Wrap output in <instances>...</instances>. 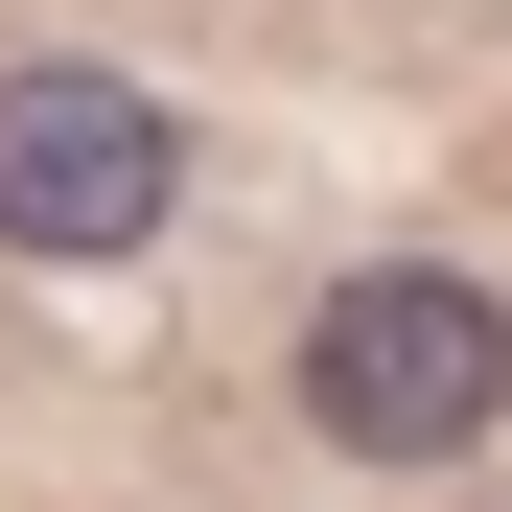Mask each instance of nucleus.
<instances>
[{
    "instance_id": "obj_1",
    "label": "nucleus",
    "mask_w": 512,
    "mask_h": 512,
    "mask_svg": "<svg viewBox=\"0 0 512 512\" xmlns=\"http://www.w3.org/2000/svg\"><path fill=\"white\" fill-rule=\"evenodd\" d=\"M303 419H326L350 466H443V443H489V419H512V303L443 280V256L326 280V326H303Z\"/></svg>"
},
{
    "instance_id": "obj_2",
    "label": "nucleus",
    "mask_w": 512,
    "mask_h": 512,
    "mask_svg": "<svg viewBox=\"0 0 512 512\" xmlns=\"http://www.w3.org/2000/svg\"><path fill=\"white\" fill-rule=\"evenodd\" d=\"M163 187H187V140L140 70H0V233L24 256H140Z\"/></svg>"
}]
</instances>
